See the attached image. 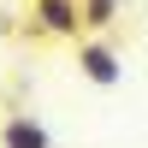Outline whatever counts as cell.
<instances>
[{"instance_id":"obj_1","label":"cell","mask_w":148,"mask_h":148,"mask_svg":"<svg viewBox=\"0 0 148 148\" xmlns=\"http://www.w3.org/2000/svg\"><path fill=\"white\" fill-rule=\"evenodd\" d=\"M30 36L77 42L83 36V0H30Z\"/></svg>"},{"instance_id":"obj_2","label":"cell","mask_w":148,"mask_h":148,"mask_svg":"<svg viewBox=\"0 0 148 148\" xmlns=\"http://www.w3.org/2000/svg\"><path fill=\"white\" fill-rule=\"evenodd\" d=\"M77 71L95 83V89H119V83H125V59H119V47L101 42V36L77 42Z\"/></svg>"},{"instance_id":"obj_3","label":"cell","mask_w":148,"mask_h":148,"mask_svg":"<svg viewBox=\"0 0 148 148\" xmlns=\"http://www.w3.org/2000/svg\"><path fill=\"white\" fill-rule=\"evenodd\" d=\"M0 148H53V136H47V125H42L36 113H6Z\"/></svg>"},{"instance_id":"obj_4","label":"cell","mask_w":148,"mask_h":148,"mask_svg":"<svg viewBox=\"0 0 148 148\" xmlns=\"http://www.w3.org/2000/svg\"><path fill=\"white\" fill-rule=\"evenodd\" d=\"M119 24V0H83V30L89 36H107Z\"/></svg>"}]
</instances>
